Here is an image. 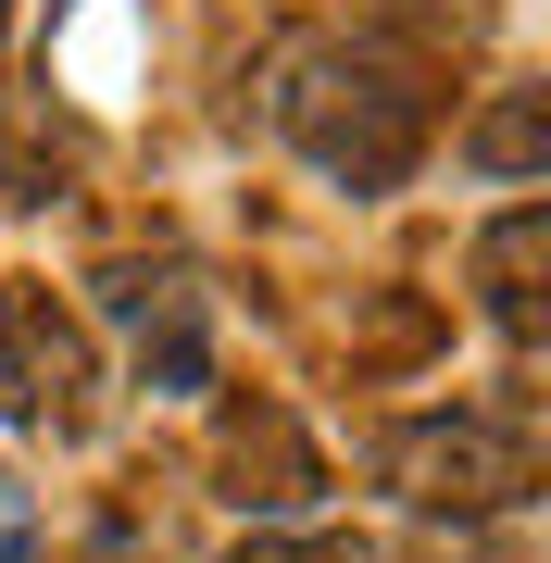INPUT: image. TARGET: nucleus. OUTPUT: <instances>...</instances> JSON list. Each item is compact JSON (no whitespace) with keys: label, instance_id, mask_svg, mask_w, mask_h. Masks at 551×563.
I'll use <instances>...</instances> for the list:
<instances>
[{"label":"nucleus","instance_id":"nucleus-1","mask_svg":"<svg viewBox=\"0 0 551 563\" xmlns=\"http://www.w3.org/2000/svg\"><path fill=\"white\" fill-rule=\"evenodd\" d=\"M276 139L301 151L327 188L388 201V188H414V163H427V76H414L401 51H376V38L288 51V76H276Z\"/></svg>","mask_w":551,"mask_h":563},{"label":"nucleus","instance_id":"nucleus-2","mask_svg":"<svg viewBox=\"0 0 551 563\" xmlns=\"http://www.w3.org/2000/svg\"><path fill=\"white\" fill-rule=\"evenodd\" d=\"M364 476L414 514H514V501H539V401L502 388V401L388 413L364 439Z\"/></svg>","mask_w":551,"mask_h":563},{"label":"nucleus","instance_id":"nucleus-3","mask_svg":"<svg viewBox=\"0 0 551 563\" xmlns=\"http://www.w3.org/2000/svg\"><path fill=\"white\" fill-rule=\"evenodd\" d=\"M0 426L13 439H88L101 426V351L38 276H0Z\"/></svg>","mask_w":551,"mask_h":563},{"label":"nucleus","instance_id":"nucleus-4","mask_svg":"<svg viewBox=\"0 0 551 563\" xmlns=\"http://www.w3.org/2000/svg\"><path fill=\"white\" fill-rule=\"evenodd\" d=\"M213 488H225L251 526H288V514L327 501V451H313V426L288 413V401L239 388V401L213 413Z\"/></svg>","mask_w":551,"mask_h":563},{"label":"nucleus","instance_id":"nucleus-5","mask_svg":"<svg viewBox=\"0 0 551 563\" xmlns=\"http://www.w3.org/2000/svg\"><path fill=\"white\" fill-rule=\"evenodd\" d=\"M101 313L139 339V388H164V401L213 388V301H201V276H176V263H113Z\"/></svg>","mask_w":551,"mask_h":563},{"label":"nucleus","instance_id":"nucleus-6","mask_svg":"<svg viewBox=\"0 0 551 563\" xmlns=\"http://www.w3.org/2000/svg\"><path fill=\"white\" fill-rule=\"evenodd\" d=\"M539 263H551V201H502L489 225H476V251H464L476 313H489L514 351H539V325H551V301H539Z\"/></svg>","mask_w":551,"mask_h":563},{"label":"nucleus","instance_id":"nucleus-7","mask_svg":"<svg viewBox=\"0 0 551 563\" xmlns=\"http://www.w3.org/2000/svg\"><path fill=\"white\" fill-rule=\"evenodd\" d=\"M464 163L502 176V188H527L539 163H551V88H489V113L464 125Z\"/></svg>","mask_w":551,"mask_h":563},{"label":"nucleus","instance_id":"nucleus-8","mask_svg":"<svg viewBox=\"0 0 551 563\" xmlns=\"http://www.w3.org/2000/svg\"><path fill=\"white\" fill-rule=\"evenodd\" d=\"M225 563H364V551H351V539H288V526H251Z\"/></svg>","mask_w":551,"mask_h":563},{"label":"nucleus","instance_id":"nucleus-9","mask_svg":"<svg viewBox=\"0 0 551 563\" xmlns=\"http://www.w3.org/2000/svg\"><path fill=\"white\" fill-rule=\"evenodd\" d=\"M0 563H38V488L0 463Z\"/></svg>","mask_w":551,"mask_h":563},{"label":"nucleus","instance_id":"nucleus-10","mask_svg":"<svg viewBox=\"0 0 551 563\" xmlns=\"http://www.w3.org/2000/svg\"><path fill=\"white\" fill-rule=\"evenodd\" d=\"M0 38H13V0H0Z\"/></svg>","mask_w":551,"mask_h":563}]
</instances>
